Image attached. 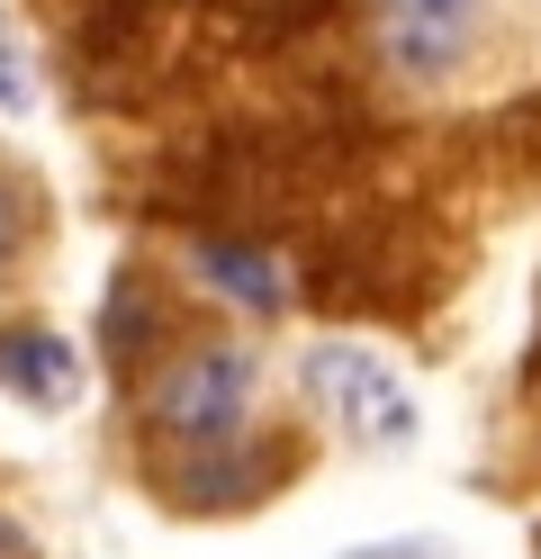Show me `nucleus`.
<instances>
[{
    "mask_svg": "<svg viewBox=\"0 0 541 559\" xmlns=\"http://www.w3.org/2000/svg\"><path fill=\"white\" fill-rule=\"evenodd\" d=\"M0 559H27V542H19V533H10V523H0Z\"/></svg>",
    "mask_w": 541,
    "mask_h": 559,
    "instance_id": "1a4fd4ad",
    "label": "nucleus"
},
{
    "mask_svg": "<svg viewBox=\"0 0 541 559\" xmlns=\"http://www.w3.org/2000/svg\"><path fill=\"white\" fill-rule=\"evenodd\" d=\"M371 27L407 82H443L479 46V0H371Z\"/></svg>",
    "mask_w": 541,
    "mask_h": 559,
    "instance_id": "7ed1b4c3",
    "label": "nucleus"
},
{
    "mask_svg": "<svg viewBox=\"0 0 541 559\" xmlns=\"http://www.w3.org/2000/svg\"><path fill=\"white\" fill-rule=\"evenodd\" d=\"M307 397L334 415L343 433L361 442H407L415 433V397L388 379L379 353H361V343H316L307 353Z\"/></svg>",
    "mask_w": 541,
    "mask_h": 559,
    "instance_id": "f03ea898",
    "label": "nucleus"
},
{
    "mask_svg": "<svg viewBox=\"0 0 541 559\" xmlns=\"http://www.w3.org/2000/svg\"><path fill=\"white\" fill-rule=\"evenodd\" d=\"M352 559H433V550H415V542H379V550H352Z\"/></svg>",
    "mask_w": 541,
    "mask_h": 559,
    "instance_id": "6e6552de",
    "label": "nucleus"
},
{
    "mask_svg": "<svg viewBox=\"0 0 541 559\" xmlns=\"http://www.w3.org/2000/svg\"><path fill=\"white\" fill-rule=\"evenodd\" d=\"M190 271L208 280V289H226V298H244V307H262V317H280V307H289V271H280L271 253H252V243H199Z\"/></svg>",
    "mask_w": 541,
    "mask_h": 559,
    "instance_id": "39448f33",
    "label": "nucleus"
},
{
    "mask_svg": "<svg viewBox=\"0 0 541 559\" xmlns=\"http://www.w3.org/2000/svg\"><path fill=\"white\" fill-rule=\"evenodd\" d=\"M252 389H262V370H252L244 343H199V353H180V361L154 379L144 415H154L163 442H180V451H216V442L244 433Z\"/></svg>",
    "mask_w": 541,
    "mask_h": 559,
    "instance_id": "f257e3e1",
    "label": "nucleus"
},
{
    "mask_svg": "<svg viewBox=\"0 0 541 559\" xmlns=\"http://www.w3.org/2000/svg\"><path fill=\"white\" fill-rule=\"evenodd\" d=\"M27 99H36V82H27V63L10 46V27H0V109H27Z\"/></svg>",
    "mask_w": 541,
    "mask_h": 559,
    "instance_id": "0eeeda50",
    "label": "nucleus"
},
{
    "mask_svg": "<svg viewBox=\"0 0 541 559\" xmlns=\"http://www.w3.org/2000/svg\"><path fill=\"white\" fill-rule=\"evenodd\" d=\"M19 253H27V199H19L10 181H0V271H10Z\"/></svg>",
    "mask_w": 541,
    "mask_h": 559,
    "instance_id": "423d86ee",
    "label": "nucleus"
},
{
    "mask_svg": "<svg viewBox=\"0 0 541 559\" xmlns=\"http://www.w3.org/2000/svg\"><path fill=\"white\" fill-rule=\"evenodd\" d=\"M72 343L63 334H46V325H27V334H0V389H19V397H36V406H63L72 397Z\"/></svg>",
    "mask_w": 541,
    "mask_h": 559,
    "instance_id": "20e7f679",
    "label": "nucleus"
}]
</instances>
